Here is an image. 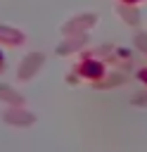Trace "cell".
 Wrapping results in <instances>:
<instances>
[{
  "label": "cell",
  "instance_id": "6da1fadb",
  "mask_svg": "<svg viewBox=\"0 0 147 152\" xmlns=\"http://www.w3.org/2000/svg\"><path fill=\"white\" fill-rule=\"evenodd\" d=\"M85 71H88V74H97V71H100V66H95V64H90V66H85Z\"/></svg>",
  "mask_w": 147,
  "mask_h": 152
},
{
  "label": "cell",
  "instance_id": "7a4b0ae2",
  "mask_svg": "<svg viewBox=\"0 0 147 152\" xmlns=\"http://www.w3.org/2000/svg\"><path fill=\"white\" fill-rule=\"evenodd\" d=\"M145 78H147V71H145Z\"/></svg>",
  "mask_w": 147,
  "mask_h": 152
}]
</instances>
